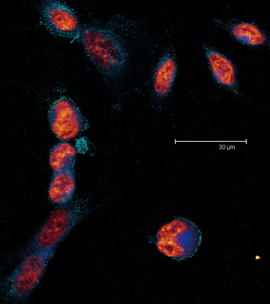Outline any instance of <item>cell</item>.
I'll use <instances>...</instances> for the list:
<instances>
[{
	"label": "cell",
	"mask_w": 270,
	"mask_h": 304,
	"mask_svg": "<svg viewBox=\"0 0 270 304\" xmlns=\"http://www.w3.org/2000/svg\"><path fill=\"white\" fill-rule=\"evenodd\" d=\"M78 41L100 72L112 77L122 73L127 63V55L121 41L112 31L97 26L81 28Z\"/></svg>",
	"instance_id": "cell-1"
},
{
	"label": "cell",
	"mask_w": 270,
	"mask_h": 304,
	"mask_svg": "<svg viewBox=\"0 0 270 304\" xmlns=\"http://www.w3.org/2000/svg\"><path fill=\"white\" fill-rule=\"evenodd\" d=\"M88 200H72L59 205L51 213L23 252L25 256L35 251L53 248L91 213Z\"/></svg>",
	"instance_id": "cell-2"
},
{
	"label": "cell",
	"mask_w": 270,
	"mask_h": 304,
	"mask_svg": "<svg viewBox=\"0 0 270 304\" xmlns=\"http://www.w3.org/2000/svg\"><path fill=\"white\" fill-rule=\"evenodd\" d=\"M53 248L33 252L23 256L3 283V292L7 299L19 301L29 294L42 276Z\"/></svg>",
	"instance_id": "cell-3"
},
{
	"label": "cell",
	"mask_w": 270,
	"mask_h": 304,
	"mask_svg": "<svg viewBox=\"0 0 270 304\" xmlns=\"http://www.w3.org/2000/svg\"><path fill=\"white\" fill-rule=\"evenodd\" d=\"M159 251L168 256L182 259L195 252L200 241L199 229L192 222L177 217L163 226L157 236Z\"/></svg>",
	"instance_id": "cell-4"
},
{
	"label": "cell",
	"mask_w": 270,
	"mask_h": 304,
	"mask_svg": "<svg viewBox=\"0 0 270 304\" xmlns=\"http://www.w3.org/2000/svg\"><path fill=\"white\" fill-rule=\"evenodd\" d=\"M48 118L52 131L62 141L75 137L89 127L88 121L70 99L62 96L50 107Z\"/></svg>",
	"instance_id": "cell-5"
},
{
	"label": "cell",
	"mask_w": 270,
	"mask_h": 304,
	"mask_svg": "<svg viewBox=\"0 0 270 304\" xmlns=\"http://www.w3.org/2000/svg\"><path fill=\"white\" fill-rule=\"evenodd\" d=\"M40 23L52 34L78 40L81 27L75 13L58 1L46 0L41 3Z\"/></svg>",
	"instance_id": "cell-6"
},
{
	"label": "cell",
	"mask_w": 270,
	"mask_h": 304,
	"mask_svg": "<svg viewBox=\"0 0 270 304\" xmlns=\"http://www.w3.org/2000/svg\"><path fill=\"white\" fill-rule=\"evenodd\" d=\"M176 71L175 50L171 47L160 58L154 71L153 89L157 96L164 97L170 92Z\"/></svg>",
	"instance_id": "cell-7"
},
{
	"label": "cell",
	"mask_w": 270,
	"mask_h": 304,
	"mask_svg": "<svg viewBox=\"0 0 270 304\" xmlns=\"http://www.w3.org/2000/svg\"><path fill=\"white\" fill-rule=\"evenodd\" d=\"M209 67L214 77L219 84L237 94L236 73L231 61L223 54L204 45Z\"/></svg>",
	"instance_id": "cell-8"
},
{
	"label": "cell",
	"mask_w": 270,
	"mask_h": 304,
	"mask_svg": "<svg viewBox=\"0 0 270 304\" xmlns=\"http://www.w3.org/2000/svg\"><path fill=\"white\" fill-rule=\"evenodd\" d=\"M74 171L54 173L48 191V199L52 203L62 205L73 199L75 189Z\"/></svg>",
	"instance_id": "cell-9"
},
{
	"label": "cell",
	"mask_w": 270,
	"mask_h": 304,
	"mask_svg": "<svg viewBox=\"0 0 270 304\" xmlns=\"http://www.w3.org/2000/svg\"><path fill=\"white\" fill-rule=\"evenodd\" d=\"M76 151L70 143L64 141L51 150L49 159L54 173L66 170L74 171Z\"/></svg>",
	"instance_id": "cell-10"
},
{
	"label": "cell",
	"mask_w": 270,
	"mask_h": 304,
	"mask_svg": "<svg viewBox=\"0 0 270 304\" xmlns=\"http://www.w3.org/2000/svg\"><path fill=\"white\" fill-rule=\"evenodd\" d=\"M227 28L235 39L248 45H261L265 43L267 40L265 33L253 23L237 22L230 24Z\"/></svg>",
	"instance_id": "cell-11"
}]
</instances>
